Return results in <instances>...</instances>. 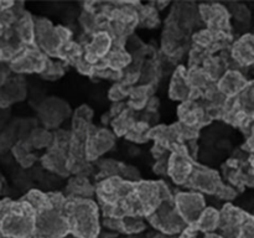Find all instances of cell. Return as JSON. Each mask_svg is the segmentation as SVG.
I'll return each instance as SVG.
<instances>
[{"instance_id":"cell-1","label":"cell","mask_w":254,"mask_h":238,"mask_svg":"<svg viewBox=\"0 0 254 238\" xmlns=\"http://www.w3.org/2000/svg\"><path fill=\"white\" fill-rule=\"evenodd\" d=\"M62 213L76 238H97L99 235L98 206L91 198L67 197Z\"/></svg>"},{"instance_id":"cell-2","label":"cell","mask_w":254,"mask_h":238,"mask_svg":"<svg viewBox=\"0 0 254 238\" xmlns=\"http://www.w3.org/2000/svg\"><path fill=\"white\" fill-rule=\"evenodd\" d=\"M68 233V222L62 212L50 207L36 213L32 238H66Z\"/></svg>"},{"instance_id":"cell-3","label":"cell","mask_w":254,"mask_h":238,"mask_svg":"<svg viewBox=\"0 0 254 238\" xmlns=\"http://www.w3.org/2000/svg\"><path fill=\"white\" fill-rule=\"evenodd\" d=\"M148 220L156 230L169 236L181 232L188 226L176 211L174 198L160 202L156 210L148 216Z\"/></svg>"},{"instance_id":"cell-4","label":"cell","mask_w":254,"mask_h":238,"mask_svg":"<svg viewBox=\"0 0 254 238\" xmlns=\"http://www.w3.org/2000/svg\"><path fill=\"white\" fill-rule=\"evenodd\" d=\"M174 205L188 226L195 225L206 208L205 198L198 192H179L174 197Z\"/></svg>"},{"instance_id":"cell-5","label":"cell","mask_w":254,"mask_h":238,"mask_svg":"<svg viewBox=\"0 0 254 238\" xmlns=\"http://www.w3.org/2000/svg\"><path fill=\"white\" fill-rule=\"evenodd\" d=\"M39 118L46 129H56L71 114L69 106L61 98H46L39 104Z\"/></svg>"},{"instance_id":"cell-6","label":"cell","mask_w":254,"mask_h":238,"mask_svg":"<svg viewBox=\"0 0 254 238\" xmlns=\"http://www.w3.org/2000/svg\"><path fill=\"white\" fill-rule=\"evenodd\" d=\"M116 143L114 134L108 129H98L87 139L84 145V156L87 161L98 159L99 156L111 150Z\"/></svg>"},{"instance_id":"cell-7","label":"cell","mask_w":254,"mask_h":238,"mask_svg":"<svg viewBox=\"0 0 254 238\" xmlns=\"http://www.w3.org/2000/svg\"><path fill=\"white\" fill-rule=\"evenodd\" d=\"M186 185H189L193 190L201 191V192L216 193V191L222 185V182H221L220 176L216 171L207 168H202V166H197V168H193Z\"/></svg>"},{"instance_id":"cell-8","label":"cell","mask_w":254,"mask_h":238,"mask_svg":"<svg viewBox=\"0 0 254 238\" xmlns=\"http://www.w3.org/2000/svg\"><path fill=\"white\" fill-rule=\"evenodd\" d=\"M191 92H192V88L186 79V68L179 67L175 73L173 74V78H171L169 96L173 101H179L184 103V102L190 99Z\"/></svg>"},{"instance_id":"cell-9","label":"cell","mask_w":254,"mask_h":238,"mask_svg":"<svg viewBox=\"0 0 254 238\" xmlns=\"http://www.w3.org/2000/svg\"><path fill=\"white\" fill-rule=\"evenodd\" d=\"M0 91V102L1 107H6L15 102H21L26 98L27 88L21 78H14L6 81Z\"/></svg>"},{"instance_id":"cell-10","label":"cell","mask_w":254,"mask_h":238,"mask_svg":"<svg viewBox=\"0 0 254 238\" xmlns=\"http://www.w3.org/2000/svg\"><path fill=\"white\" fill-rule=\"evenodd\" d=\"M66 163V151L61 150V149L52 148V146L49 148L47 153L42 156V165H44V168L60 176H66L68 174Z\"/></svg>"},{"instance_id":"cell-11","label":"cell","mask_w":254,"mask_h":238,"mask_svg":"<svg viewBox=\"0 0 254 238\" xmlns=\"http://www.w3.org/2000/svg\"><path fill=\"white\" fill-rule=\"evenodd\" d=\"M216 84H217V88L220 89L221 93L225 94L228 98V97L235 96L238 92L243 91L246 86V82L241 73H238L236 71H228L225 72V74L218 79V82Z\"/></svg>"},{"instance_id":"cell-12","label":"cell","mask_w":254,"mask_h":238,"mask_svg":"<svg viewBox=\"0 0 254 238\" xmlns=\"http://www.w3.org/2000/svg\"><path fill=\"white\" fill-rule=\"evenodd\" d=\"M68 198H91L94 193V187L84 176H74L67 185Z\"/></svg>"},{"instance_id":"cell-13","label":"cell","mask_w":254,"mask_h":238,"mask_svg":"<svg viewBox=\"0 0 254 238\" xmlns=\"http://www.w3.org/2000/svg\"><path fill=\"white\" fill-rule=\"evenodd\" d=\"M153 86H138L131 87L129 92V108L133 111H140L145 109L146 103L153 97Z\"/></svg>"},{"instance_id":"cell-14","label":"cell","mask_w":254,"mask_h":238,"mask_svg":"<svg viewBox=\"0 0 254 238\" xmlns=\"http://www.w3.org/2000/svg\"><path fill=\"white\" fill-rule=\"evenodd\" d=\"M193 227L197 231L211 233L220 227V212L213 207H206Z\"/></svg>"},{"instance_id":"cell-15","label":"cell","mask_w":254,"mask_h":238,"mask_svg":"<svg viewBox=\"0 0 254 238\" xmlns=\"http://www.w3.org/2000/svg\"><path fill=\"white\" fill-rule=\"evenodd\" d=\"M107 64L111 69L123 72L129 64L131 63V57L124 49L119 47H112L109 54L106 56Z\"/></svg>"},{"instance_id":"cell-16","label":"cell","mask_w":254,"mask_h":238,"mask_svg":"<svg viewBox=\"0 0 254 238\" xmlns=\"http://www.w3.org/2000/svg\"><path fill=\"white\" fill-rule=\"evenodd\" d=\"M26 140L32 149H49L52 145L54 135L46 128H37V126H35L30 131L29 135L26 136Z\"/></svg>"},{"instance_id":"cell-17","label":"cell","mask_w":254,"mask_h":238,"mask_svg":"<svg viewBox=\"0 0 254 238\" xmlns=\"http://www.w3.org/2000/svg\"><path fill=\"white\" fill-rule=\"evenodd\" d=\"M186 79L191 88L201 91L202 93L210 84L213 83L210 81L202 67H190L189 69H186Z\"/></svg>"},{"instance_id":"cell-18","label":"cell","mask_w":254,"mask_h":238,"mask_svg":"<svg viewBox=\"0 0 254 238\" xmlns=\"http://www.w3.org/2000/svg\"><path fill=\"white\" fill-rule=\"evenodd\" d=\"M133 113V109L127 108L123 113H121L118 117L113 118L112 126H113L114 134H117V135H126L130 130L131 126L135 124V119H134Z\"/></svg>"},{"instance_id":"cell-19","label":"cell","mask_w":254,"mask_h":238,"mask_svg":"<svg viewBox=\"0 0 254 238\" xmlns=\"http://www.w3.org/2000/svg\"><path fill=\"white\" fill-rule=\"evenodd\" d=\"M24 202H26L32 210L36 213L41 212V211L50 208V202L49 197H47V193L41 192L39 190H30L26 193L24 198H22Z\"/></svg>"},{"instance_id":"cell-20","label":"cell","mask_w":254,"mask_h":238,"mask_svg":"<svg viewBox=\"0 0 254 238\" xmlns=\"http://www.w3.org/2000/svg\"><path fill=\"white\" fill-rule=\"evenodd\" d=\"M123 221V232L124 233H139L144 231L145 228V223H144L143 218L138 217V216H126L122 218Z\"/></svg>"},{"instance_id":"cell-21","label":"cell","mask_w":254,"mask_h":238,"mask_svg":"<svg viewBox=\"0 0 254 238\" xmlns=\"http://www.w3.org/2000/svg\"><path fill=\"white\" fill-rule=\"evenodd\" d=\"M122 166L123 164L118 163L113 159H104L99 163V171L104 176V178H113V176H119Z\"/></svg>"},{"instance_id":"cell-22","label":"cell","mask_w":254,"mask_h":238,"mask_svg":"<svg viewBox=\"0 0 254 238\" xmlns=\"http://www.w3.org/2000/svg\"><path fill=\"white\" fill-rule=\"evenodd\" d=\"M129 92H130V88L127 86H124L121 82H117L116 84L111 87V91H109L108 97L113 103H117V102H124V99L129 97Z\"/></svg>"},{"instance_id":"cell-23","label":"cell","mask_w":254,"mask_h":238,"mask_svg":"<svg viewBox=\"0 0 254 238\" xmlns=\"http://www.w3.org/2000/svg\"><path fill=\"white\" fill-rule=\"evenodd\" d=\"M64 66L61 64V62L51 61V60H49L46 68H45V71L42 72L41 76L45 77V78L50 79V81H55V79L60 78V77L64 74Z\"/></svg>"},{"instance_id":"cell-24","label":"cell","mask_w":254,"mask_h":238,"mask_svg":"<svg viewBox=\"0 0 254 238\" xmlns=\"http://www.w3.org/2000/svg\"><path fill=\"white\" fill-rule=\"evenodd\" d=\"M119 178H123L124 181L130 183H136L141 181V174L138 168L133 165H123L119 173Z\"/></svg>"},{"instance_id":"cell-25","label":"cell","mask_w":254,"mask_h":238,"mask_svg":"<svg viewBox=\"0 0 254 238\" xmlns=\"http://www.w3.org/2000/svg\"><path fill=\"white\" fill-rule=\"evenodd\" d=\"M92 118H93V111L89 106L87 104H83V106L78 107L74 112L73 119H78V120L87 121V123H91Z\"/></svg>"},{"instance_id":"cell-26","label":"cell","mask_w":254,"mask_h":238,"mask_svg":"<svg viewBox=\"0 0 254 238\" xmlns=\"http://www.w3.org/2000/svg\"><path fill=\"white\" fill-rule=\"evenodd\" d=\"M215 195H217L218 197L222 198V200H233V197L236 196V191L233 190L231 186L221 185L218 187V190L216 191Z\"/></svg>"},{"instance_id":"cell-27","label":"cell","mask_w":254,"mask_h":238,"mask_svg":"<svg viewBox=\"0 0 254 238\" xmlns=\"http://www.w3.org/2000/svg\"><path fill=\"white\" fill-rule=\"evenodd\" d=\"M233 14H235L236 19L241 22H247L251 17L250 11L243 5H236V9L233 10Z\"/></svg>"},{"instance_id":"cell-28","label":"cell","mask_w":254,"mask_h":238,"mask_svg":"<svg viewBox=\"0 0 254 238\" xmlns=\"http://www.w3.org/2000/svg\"><path fill=\"white\" fill-rule=\"evenodd\" d=\"M35 163H36V156H35L32 153L26 154V155L22 156V158L19 160L20 165L25 169L31 168V166H34Z\"/></svg>"},{"instance_id":"cell-29","label":"cell","mask_w":254,"mask_h":238,"mask_svg":"<svg viewBox=\"0 0 254 238\" xmlns=\"http://www.w3.org/2000/svg\"><path fill=\"white\" fill-rule=\"evenodd\" d=\"M154 238H171V237L169 235H165V233H160V235L155 236Z\"/></svg>"}]
</instances>
